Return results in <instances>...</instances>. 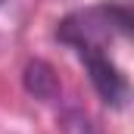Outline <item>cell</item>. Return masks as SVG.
I'll return each mask as SVG.
<instances>
[{"label":"cell","mask_w":134,"mask_h":134,"mask_svg":"<svg viewBox=\"0 0 134 134\" xmlns=\"http://www.w3.org/2000/svg\"><path fill=\"white\" fill-rule=\"evenodd\" d=\"M25 87L31 91L34 97H41V100H47V97H53L56 94V75H53V69L47 66V63H28L25 69Z\"/></svg>","instance_id":"2"},{"label":"cell","mask_w":134,"mask_h":134,"mask_svg":"<svg viewBox=\"0 0 134 134\" xmlns=\"http://www.w3.org/2000/svg\"><path fill=\"white\" fill-rule=\"evenodd\" d=\"M78 47H81V56L87 63V72H91V81H94L97 94L106 103H119L125 97V78L119 75V69L103 53H97V47H91V44H78Z\"/></svg>","instance_id":"1"}]
</instances>
